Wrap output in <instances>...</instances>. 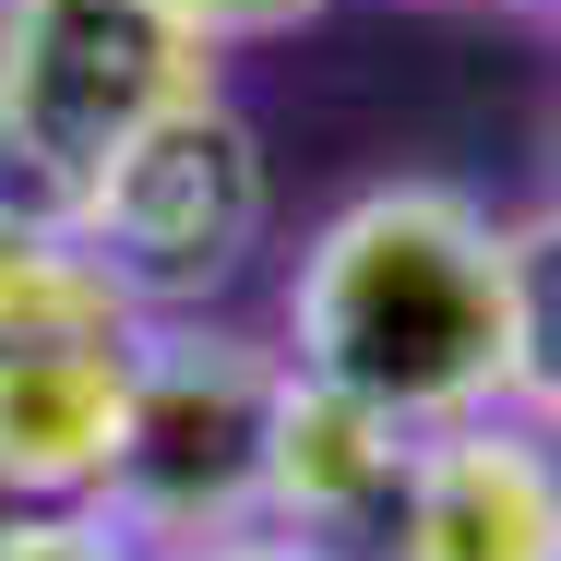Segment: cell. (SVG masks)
<instances>
[{
	"label": "cell",
	"mask_w": 561,
	"mask_h": 561,
	"mask_svg": "<svg viewBox=\"0 0 561 561\" xmlns=\"http://www.w3.org/2000/svg\"><path fill=\"white\" fill-rule=\"evenodd\" d=\"M131 335H24L0 346V490L72 502L96 490L131 419Z\"/></svg>",
	"instance_id": "obj_6"
},
{
	"label": "cell",
	"mask_w": 561,
	"mask_h": 561,
	"mask_svg": "<svg viewBox=\"0 0 561 561\" xmlns=\"http://www.w3.org/2000/svg\"><path fill=\"white\" fill-rule=\"evenodd\" d=\"M72 227H84V251L131 287V311L204 299V287H227V275L251 263V239H263V144H251L216 96H192V108H168L108 180L84 192Z\"/></svg>",
	"instance_id": "obj_4"
},
{
	"label": "cell",
	"mask_w": 561,
	"mask_h": 561,
	"mask_svg": "<svg viewBox=\"0 0 561 561\" xmlns=\"http://www.w3.org/2000/svg\"><path fill=\"white\" fill-rule=\"evenodd\" d=\"M204 48L156 0H0V204L72 227L168 108L216 96Z\"/></svg>",
	"instance_id": "obj_2"
},
{
	"label": "cell",
	"mask_w": 561,
	"mask_h": 561,
	"mask_svg": "<svg viewBox=\"0 0 561 561\" xmlns=\"http://www.w3.org/2000/svg\"><path fill=\"white\" fill-rule=\"evenodd\" d=\"M287 335L311 382H346L407 431H454L514 394V239H490L454 192H370L311 239Z\"/></svg>",
	"instance_id": "obj_1"
},
{
	"label": "cell",
	"mask_w": 561,
	"mask_h": 561,
	"mask_svg": "<svg viewBox=\"0 0 561 561\" xmlns=\"http://www.w3.org/2000/svg\"><path fill=\"white\" fill-rule=\"evenodd\" d=\"M156 12H180V24H204V36H263V24H299L311 0H156Z\"/></svg>",
	"instance_id": "obj_11"
},
{
	"label": "cell",
	"mask_w": 561,
	"mask_h": 561,
	"mask_svg": "<svg viewBox=\"0 0 561 561\" xmlns=\"http://www.w3.org/2000/svg\"><path fill=\"white\" fill-rule=\"evenodd\" d=\"M394 561H561V466L502 431H443L394 478Z\"/></svg>",
	"instance_id": "obj_5"
},
{
	"label": "cell",
	"mask_w": 561,
	"mask_h": 561,
	"mask_svg": "<svg viewBox=\"0 0 561 561\" xmlns=\"http://www.w3.org/2000/svg\"><path fill=\"white\" fill-rule=\"evenodd\" d=\"M394 478H407V419L358 407L346 382L287 370V407H275V490H263V526H370L394 514Z\"/></svg>",
	"instance_id": "obj_7"
},
{
	"label": "cell",
	"mask_w": 561,
	"mask_h": 561,
	"mask_svg": "<svg viewBox=\"0 0 561 561\" xmlns=\"http://www.w3.org/2000/svg\"><path fill=\"white\" fill-rule=\"evenodd\" d=\"M131 287L84 251V227L60 216H12L0 204V346L24 335H131Z\"/></svg>",
	"instance_id": "obj_8"
},
{
	"label": "cell",
	"mask_w": 561,
	"mask_h": 561,
	"mask_svg": "<svg viewBox=\"0 0 561 561\" xmlns=\"http://www.w3.org/2000/svg\"><path fill=\"white\" fill-rule=\"evenodd\" d=\"M216 561H323V550H251V538H239V550H216Z\"/></svg>",
	"instance_id": "obj_12"
},
{
	"label": "cell",
	"mask_w": 561,
	"mask_h": 561,
	"mask_svg": "<svg viewBox=\"0 0 561 561\" xmlns=\"http://www.w3.org/2000/svg\"><path fill=\"white\" fill-rule=\"evenodd\" d=\"M0 561H119V538L84 514H12L0 502Z\"/></svg>",
	"instance_id": "obj_10"
},
{
	"label": "cell",
	"mask_w": 561,
	"mask_h": 561,
	"mask_svg": "<svg viewBox=\"0 0 561 561\" xmlns=\"http://www.w3.org/2000/svg\"><path fill=\"white\" fill-rule=\"evenodd\" d=\"M514 394L561 431V216L514 239Z\"/></svg>",
	"instance_id": "obj_9"
},
{
	"label": "cell",
	"mask_w": 561,
	"mask_h": 561,
	"mask_svg": "<svg viewBox=\"0 0 561 561\" xmlns=\"http://www.w3.org/2000/svg\"><path fill=\"white\" fill-rule=\"evenodd\" d=\"M0 502H12V490H0Z\"/></svg>",
	"instance_id": "obj_13"
},
{
	"label": "cell",
	"mask_w": 561,
	"mask_h": 561,
	"mask_svg": "<svg viewBox=\"0 0 561 561\" xmlns=\"http://www.w3.org/2000/svg\"><path fill=\"white\" fill-rule=\"evenodd\" d=\"M275 407H287V358L263 346H144L131 358V419L96 478L119 538H168V550L216 561L263 526L275 490Z\"/></svg>",
	"instance_id": "obj_3"
}]
</instances>
